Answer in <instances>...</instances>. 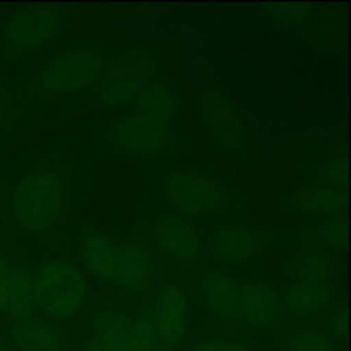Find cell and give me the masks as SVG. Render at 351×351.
<instances>
[{
  "label": "cell",
  "instance_id": "obj_1",
  "mask_svg": "<svg viewBox=\"0 0 351 351\" xmlns=\"http://www.w3.org/2000/svg\"><path fill=\"white\" fill-rule=\"evenodd\" d=\"M64 206L62 182L53 171L36 170L24 177L12 195V218L27 232H45L58 219Z\"/></svg>",
  "mask_w": 351,
  "mask_h": 351
},
{
  "label": "cell",
  "instance_id": "obj_2",
  "mask_svg": "<svg viewBox=\"0 0 351 351\" xmlns=\"http://www.w3.org/2000/svg\"><path fill=\"white\" fill-rule=\"evenodd\" d=\"M36 305L55 321L77 314L86 297V280L77 266L69 261H47L34 276Z\"/></svg>",
  "mask_w": 351,
  "mask_h": 351
},
{
  "label": "cell",
  "instance_id": "obj_3",
  "mask_svg": "<svg viewBox=\"0 0 351 351\" xmlns=\"http://www.w3.org/2000/svg\"><path fill=\"white\" fill-rule=\"evenodd\" d=\"M153 72V55L146 48L123 51L99 75L98 96L105 105L120 106L141 95Z\"/></svg>",
  "mask_w": 351,
  "mask_h": 351
},
{
  "label": "cell",
  "instance_id": "obj_4",
  "mask_svg": "<svg viewBox=\"0 0 351 351\" xmlns=\"http://www.w3.org/2000/svg\"><path fill=\"white\" fill-rule=\"evenodd\" d=\"M105 58L93 48H74L51 58L38 75V86L48 95H67L98 81Z\"/></svg>",
  "mask_w": 351,
  "mask_h": 351
},
{
  "label": "cell",
  "instance_id": "obj_5",
  "mask_svg": "<svg viewBox=\"0 0 351 351\" xmlns=\"http://www.w3.org/2000/svg\"><path fill=\"white\" fill-rule=\"evenodd\" d=\"M60 23L62 14L53 7H27L5 21L2 41L14 51H29L51 40Z\"/></svg>",
  "mask_w": 351,
  "mask_h": 351
},
{
  "label": "cell",
  "instance_id": "obj_6",
  "mask_svg": "<svg viewBox=\"0 0 351 351\" xmlns=\"http://www.w3.org/2000/svg\"><path fill=\"white\" fill-rule=\"evenodd\" d=\"M167 197L170 204L185 215L206 216L223 208V191L215 180L194 171L177 173L168 180Z\"/></svg>",
  "mask_w": 351,
  "mask_h": 351
},
{
  "label": "cell",
  "instance_id": "obj_7",
  "mask_svg": "<svg viewBox=\"0 0 351 351\" xmlns=\"http://www.w3.org/2000/svg\"><path fill=\"white\" fill-rule=\"evenodd\" d=\"M199 117L211 134V139L223 149H235L245 143L239 115L228 99L216 89H209L199 99Z\"/></svg>",
  "mask_w": 351,
  "mask_h": 351
},
{
  "label": "cell",
  "instance_id": "obj_8",
  "mask_svg": "<svg viewBox=\"0 0 351 351\" xmlns=\"http://www.w3.org/2000/svg\"><path fill=\"white\" fill-rule=\"evenodd\" d=\"M189 324V304L184 291L175 285H163L154 295L156 338L165 346H177L184 339Z\"/></svg>",
  "mask_w": 351,
  "mask_h": 351
},
{
  "label": "cell",
  "instance_id": "obj_9",
  "mask_svg": "<svg viewBox=\"0 0 351 351\" xmlns=\"http://www.w3.org/2000/svg\"><path fill=\"white\" fill-rule=\"evenodd\" d=\"M113 144L132 156H149L165 147L168 141L167 127L144 119L143 115H127L112 130Z\"/></svg>",
  "mask_w": 351,
  "mask_h": 351
},
{
  "label": "cell",
  "instance_id": "obj_10",
  "mask_svg": "<svg viewBox=\"0 0 351 351\" xmlns=\"http://www.w3.org/2000/svg\"><path fill=\"white\" fill-rule=\"evenodd\" d=\"M202 297L209 314L230 328H243L240 285L232 276L211 271L202 280Z\"/></svg>",
  "mask_w": 351,
  "mask_h": 351
},
{
  "label": "cell",
  "instance_id": "obj_11",
  "mask_svg": "<svg viewBox=\"0 0 351 351\" xmlns=\"http://www.w3.org/2000/svg\"><path fill=\"white\" fill-rule=\"evenodd\" d=\"M158 247L175 263L191 267L199 259V237L194 226L182 216H167L154 225Z\"/></svg>",
  "mask_w": 351,
  "mask_h": 351
},
{
  "label": "cell",
  "instance_id": "obj_12",
  "mask_svg": "<svg viewBox=\"0 0 351 351\" xmlns=\"http://www.w3.org/2000/svg\"><path fill=\"white\" fill-rule=\"evenodd\" d=\"M243 324L254 328H271L281 319V300L276 291L264 283L250 281L240 287Z\"/></svg>",
  "mask_w": 351,
  "mask_h": 351
},
{
  "label": "cell",
  "instance_id": "obj_13",
  "mask_svg": "<svg viewBox=\"0 0 351 351\" xmlns=\"http://www.w3.org/2000/svg\"><path fill=\"white\" fill-rule=\"evenodd\" d=\"M12 341L19 351H64L65 339L51 322L40 317L16 319Z\"/></svg>",
  "mask_w": 351,
  "mask_h": 351
},
{
  "label": "cell",
  "instance_id": "obj_14",
  "mask_svg": "<svg viewBox=\"0 0 351 351\" xmlns=\"http://www.w3.org/2000/svg\"><path fill=\"white\" fill-rule=\"evenodd\" d=\"M137 112L144 119L168 127L180 113V95L168 82H156L146 86L136 98Z\"/></svg>",
  "mask_w": 351,
  "mask_h": 351
},
{
  "label": "cell",
  "instance_id": "obj_15",
  "mask_svg": "<svg viewBox=\"0 0 351 351\" xmlns=\"http://www.w3.org/2000/svg\"><path fill=\"white\" fill-rule=\"evenodd\" d=\"M153 266L149 254L136 243L117 245L115 283L122 285L129 291H141L149 285Z\"/></svg>",
  "mask_w": 351,
  "mask_h": 351
},
{
  "label": "cell",
  "instance_id": "obj_16",
  "mask_svg": "<svg viewBox=\"0 0 351 351\" xmlns=\"http://www.w3.org/2000/svg\"><path fill=\"white\" fill-rule=\"evenodd\" d=\"M259 249V239L249 228L237 225L223 226L216 232L211 242V254L226 264L245 263L256 256Z\"/></svg>",
  "mask_w": 351,
  "mask_h": 351
},
{
  "label": "cell",
  "instance_id": "obj_17",
  "mask_svg": "<svg viewBox=\"0 0 351 351\" xmlns=\"http://www.w3.org/2000/svg\"><path fill=\"white\" fill-rule=\"evenodd\" d=\"M82 261L103 283H115L117 243L101 233H86L81 243Z\"/></svg>",
  "mask_w": 351,
  "mask_h": 351
},
{
  "label": "cell",
  "instance_id": "obj_18",
  "mask_svg": "<svg viewBox=\"0 0 351 351\" xmlns=\"http://www.w3.org/2000/svg\"><path fill=\"white\" fill-rule=\"evenodd\" d=\"M36 307L34 295V276L23 266L9 267V287H7L5 315L14 319L29 317L31 311Z\"/></svg>",
  "mask_w": 351,
  "mask_h": 351
},
{
  "label": "cell",
  "instance_id": "obj_19",
  "mask_svg": "<svg viewBox=\"0 0 351 351\" xmlns=\"http://www.w3.org/2000/svg\"><path fill=\"white\" fill-rule=\"evenodd\" d=\"M331 298V288L328 283L315 281H297L285 291V305L288 311L298 315H315L324 308Z\"/></svg>",
  "mask_w": 351,
  "mask_h": 351
},
{
  "label": "cell",
  "instance_id": "obj_20",
  "mask_svg": "<svg viewBox=\"0 0 351 351\" xmlns=\"http://www.w3.org/2000/svg\"><path fill=\"white\" fill-rule=\"evenodd\" d=\"M297 202L304 211L321 213L331 218H339L346 206L343 192L324 182L311 184L302 189L297 195Z\"/></svg>",
  "mask_w": 351,
  "mask_h": 351
},
{
  "label": "cell",
  "instance_id": "obj_21",
  "mask_svg": "<svg viewBox=\"0 0 351 351\" xmlns=\"http://www.w3.org/2000/svg\"><path fill=\"white\" fill-rule=\"evenodd\" d=\"M130 326H132V322L122 311L105 308L96 315L95 339L108 351H122L123 343L129 336Z\"/></svg>",
  "mask_w": 351,
  "mask_h": 351
},
{
  "label": "cell",
  "instance_id": "obj_22",
  "mask_svg": "<svg viewBox=\"0 0 351 351\" xmlns=\"http://www.w3.org/2000/svg\"><path fill=\"white\" fill-rule=\"evenodd\" d=\"M156 332L149 319L139 317L130 326L122 351H156Z\"/></svg>",
  "mask_w": 351,
  "mask_h": 351
},
{
  "label": "cell",
  "instance_id": "obj_23",
  "mask_svg": "<svg viewBox=\"0 0 351 351\" xmlns=\"http://www.w3.org/2000/svg\"><path fill=\"white\" fill-rule=\"evenodd\" d=\"M298 276L302 281L328 283L331 278V264L321 252H308L298 263Z\"/></svg>",
  "mask_w": 351,
  "mask_h": 351
},
{
  "label": "cell",
  "instance_id": "obj_24",
  "mask_svg": "<svg viewBox=\"0 0 351 351\" xmlns=\"http://www.w3.org/2000/svg\"><path fill=\"white\" fill-rule=\"evenodd\" d=\"M317 239L326 249L339 250L346 245V225L339 218L322 219L315 228Z\"/></svg>",
  "mask_w": 351,
  "mask_h": 351
},
{
  "label": "cell",
  "instance_id": "obj_25",
  "mask_svg": "<svg viewBox=\"0 0 351 351\" xmlns=\"http://www.w3.org/2000/svg\"><path fill=\"white\" fill-rule=\"evenodd\" d=\"M288 351H332V345L321 332L304 329L290 336Z\"/></svg>",
  "mask_w": 351,
  "mask_h": 351
},
{
  "label": "cell",
  "instance_id": "obj_26",
  "mask_svg": "<svg viewBox=\"0 0 351 351\" xmlns=\"http://www.w3.org/2000/svg\"><path fill=\"white\" fill-rule=\"evenodd\" d=\"M326 180L329 185L341 191L346 185V160L345 158H335L326 165Z\"/></svg>",
  "mask_w": 351,
  "mask_h": 351
},
{
  "label": "cell",
  "instance_id": "obj_27",
  "mask_svg": "<svg viewBox=\"0 0 351 351\" xmlns=\"http://www.w3.org/2000/svg\"><path fill=\"white\" fill-rule=\"evenodd\" d=\"M194 351H250L247 346L232 341H221V339H209L195 346Z\"/></svg>",
  "mask_w": 351,
  "mask_h": 351
},
{
  "label": "cell",
  "instance_id": "obj_28",
  "mask_svg": "<svg viewBox=\"0 0 351 351\" xmlns=\"http://www.w3.org/2000/svg\"><path fill=\"white\" fill-rule=\"evenodd\" d=\"M9 264L5 257L0 252V315H5L7 302V287H9Z\"/></svg>",
  "mask_w": 351,
  "mask_h": 351
},
{
  "label": "cell",
  "instance_id": "obj_29",
  "mask_svg": "<svg viewBox=\"0 0 351 351\" xmlns=\"http://www.w3.org/2000/svg\"><path fill=\"white\" fill-rule=\"evenodd\" d=\"M329 329H331L332 335L339 336V335H345L346 332V317H345V312L341 311H335L329 317Z\"/></svg>",
  "mask_w": 351,
  "mask_h": 351
},
{
  "label": "cell",
  "instance_id": "obj_30",
  "mask_svg": "<svg viewBox=\"0 0 351 351\" xmlns=\"http://www.w3.org/2000/svg\"><path fill=\"white\" fill-rule=\"evenodd\" d=\"M82 351H108V350H106L103 345H99V343L96 341L95 338H93V339H89L88 343H86L84 350H82Z\"/></svg>",
  "mask_w": 351,
  "mask_h": 351
},
{
  "label": "cell",
  "instance_id": "obj_31",
  "mask_svg": "<svg viewBox=\"0 0 351 351\" xmlns=\"http://www.w3.org/2000/svg\"><path fill=\"white\" fill-rule=\"evenodd\" d=\"M3 119V103H2V98H0V122H2Z\"/></svg>",
  "mask_w": 351,
  "mask_h": 351
},
{
  "label": "cell",
  "instance_id": "obj_32",
  "mask_svg": "<svg viewBox=\"0 0 351 351\" xmlns=\"http://www.w3.org/2000/svg\"><path fill=\"white\" fill-rule=\"evenodd\" d=\"M0 351H3V345H2V341H0Z\"/></svg>",
  "mask_w": 351,
  "mask_h": 351
}]
</instances>
